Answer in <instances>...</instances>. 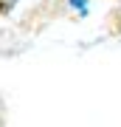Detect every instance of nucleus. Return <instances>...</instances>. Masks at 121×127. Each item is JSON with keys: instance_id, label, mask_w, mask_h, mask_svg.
Wrapping results in <instances>:
<instances>
[{"instance_id": "1", "label": "nucleus", "mask_w": 121, "mask_h": 127, "mask_svg": "<svg viewBox=\"0 0 121 127\" xmlns=\"http://www.w3.org/2000/svg\"><path fill=\"white\" fill-rule=\"evenodd\" d=\"M9 9H11V0H0V14L9 11Z\"/></svg>"}]
</instances>
